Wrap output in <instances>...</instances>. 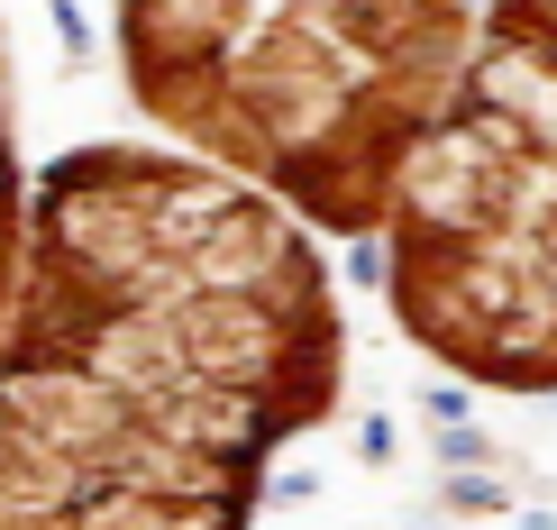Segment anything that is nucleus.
<instances>
[{
    "instance_id": "obj_6",
    "label": "nucleus",
    "mask_w": 557,
    "mask_h": 530,
    "mask_svg": "<svg viewBox=\"0 0 557 530\" xmlns=\"http://www.w3.org/2000/svg\"><path fill=\"white\" fill-rule=\"evenodd\" d=\"M430 411H438V421L457 430V421H467V394H457V384H430Z\"/></svg>"
},
{
    "instance_id": "obj_5",
    "label": "nucleus",
    "mask_w": 557,
    "mask_h": 530,
    "mask_svg": "<svg viewBox=\"0 0 557 530\" xmlns=\"http://www.w3.org/2000/svg\"><path fill=\"white\" fill-rule=\"evenodd\" d=\"M448 503H467V513H494L503 485H457V476H448Z\"/></svg>"
},
{
    "instance_id": "obj_1",
    "label": "nucleus",
    "mask_w": 557,
    "mask_h": 530,
    "mask_svg": "<svg viewBox=\"0 0 557 530\" xmlns=\"http://www.w3.org/2000/svg\"><path fill=\"white\" fill-rule=\"evenodd\" d=\"M330 403L338 311L284 201L147 147L46 174L0 303V530H247Z\"/></svg>"
},
{
    "instance_id": "obj_2",
    "label": "nucleus",
    "mask_w": 557,
    "mask_h": 530,
    "mask_svg": "<svg viewBox=\"0 0 557 530\" xmlns=\"http://www.w3.org/2000/svg\"><path fill=\"white\" fill-rule=\"evenodd\" d=\"M120 37L174 137L366 238L467 64V0H120Z\"/></svg>"
},
{
    "instance_id": "obj_3",
    "label": "nucleus",
    "mask_w": 557,
    "mask_h": 530,
    "mask_svg": "<svg viewBox=\"0 0 557 530\" xmlns=\"http://www.w3.org/2000/svg\"><path fill=\"white\" fill-rule=\"evenodd\" d=\"M384 284L430 357L557 394V0H503L384 201Z\"/></svg>"
},
{
    "instance_id": "obj_4",
    "label": "nucleus",
    "mask_w": 557,
    "mask_h": 530,
    "mask_svg": "<svg viewBox=\"0 0 557 530\" xmlns=\"http://www.w3.org/2000/svg\"><path fill=\"white\" fill-rule=\"evenodd\" d=\"M18 165H10V91H0V303H10V274H18Z\"/></svg>"
}]
</instances>
